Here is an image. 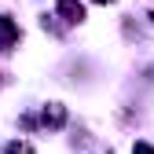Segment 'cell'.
<instances>
[{
  "label": "cell",
  "instance_id": "cell-2",
  "mask_svg": "<svg viewBox=\"0 0 154 154\" xmlns=\"http://www.w3.org/2000/svg\"><path fill=\"white\" fill-rule=\"evenodd\" d=\"M18 41H22V29L15 26V18L8 15H0V51H11Z\"/></svg>",
  "mask_w": 154,
  "mask_h": 154
},
{
  "label": "cell",
  "instance_id": "cell-5",
  "mask_svg": "<svg viewBox=\"0 0 154 154\" xmlns=\"http://www.w3.org/2000/svg\"><path fill=\"white\" fill-rule=\"evenodd\" d=\"M132 154H154V143H136V147H132Z\"/></svg>",
  "mask_w": 154,
  "mask_h": 154
},
{
  "label": "cell",
  "instance_id": "cell-4",
  "mask_svg": "<svg viewBox=\"0 0 154 154\" xmlns=\"http://www.w3.org/2000/svg\"><path fill=\"white\" fill-rule=\"evenodd\" d=\"M4 150H8V154H33V143H26V140H11Z\"/></svg>",
  "mask_w": 154,
  "mask_h": 154
},
{
  "label": "cell",
  "instance_id": "cell-1",
  "mask_svg": "<svg viewBox=\"0 0 154 154\" xmlns=\"http://www.w3.org/2000/svg\"><path fill=\"white\" fill-rule=\"evenodd\" d=\"M55 11L66 26H81L85 22V4L81 0H55Z\"/></svg>",
  "mask_w": 154,
  "mask_h": 154
},
{
  "label": "cell",
  "instance_id": "cell-6",
  "mask_svg": "<svg viewBox=\"0 0 154 154\" xmlns=\"http://www.w3.org/2000/svg\"><path fill=\"white\" fill-rule=\"evenodd\" d=\"M95 4H114V0H95Z\"/></svg>",
  "mask_w": 154,
  "mask_h": 154
},
{
  "label": "cell",
  "instance_id": "cell-7",
  "mask_svg": "<svg viewBox=\"0 0 154 154\" xmlns=\"http://www.w3.org/2000/svg\"><path fill=\"white\" fill-rule=\"evenodd\" d=\"M147 18H150V22H154V11H150V15H147Z\"/></svg>",
  "mask_w": 154,
  "mask_h": 154
},
{
  "label": "cell",
  "instance_id": "cell-3",
  "mask_svg": "<svg viewBox=\"0 0 154 154\" xmlns=\"http://www.w3.org/2000/svg\"><path fill=\"white\" fill-rule=\"evenodd\" d=\"M41 125H44V128H63V125H66V106H63V103H48V106L41 110Z\"/></svg>",
  "mask_w": 154,
  "mask_h": 154
}]
</instances>
